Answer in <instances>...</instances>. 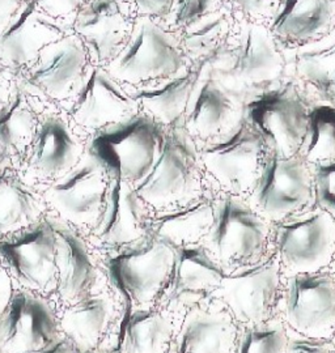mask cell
<instances>
[{
  "label": "cell",
  "instance_id": "6da1fadb",
  "mask_svg": "<svg viewBox=\"0 0 335 353\" xmlns=\"http://www.w3.org/2000/svg\"><path fill=\"white\" fill-rule=\"evenodd\" d=\"M207 64L242 101L282 81L286 72L285 52L270 28L247 19L236 26L225 49Z\"/></svg>",
  "mask_w": 335,
  "mask_h": 353
},
{
  "label": "cell",
  "instance_id": "7a4b0ae2",
  "mask_svg": "<svg viewBox=\"0 0 335 353\" xmlns=\"http://www.w3.org/2000/svg\"><path fill=\"white\" fill-rule=\"evenodd\" d=\"M165 134L166 127L140 112L92 134L87 144L88 156L95 159L111 178L135 188L156 164Z\"/></svg>",
  "mask_w": 335,
  "mask_h": 353
},
{
  "label": "cell",
  "instance_id": "3957f363",
  "mask_svg": "<svg viewBox=\"0 0 335 353\" xmlns=\"http://www.w3.org/2000/svg\"><path fill=\"white\" fill-rule=\"evenodd\" d=\"M187 61L175 33L139 14L122 50L105 70L121 84L137 88L184 72L191 65Z\"/></svg>",
  "mask_w": 335,
  "mask_h": 353
},
{
  "label": "cell",
  "instance_id": "277c9868",
  "mask_svg": "<svg viewBox=\"0 0 335 353\" xmlns=\"http://www.w3.org/2000/svg\"><path fill=\"white\" fill-rule=\"evenodd\" d=\"M202 188L203 166L195 141L182 125L168 127L156 164L135 186L137 195L149 207L164 212L195 201Z\"/></svg>",
  "mask_w": 335,
  "mask_h": 353
},
{
  "label": "cell",
  "instance_id": "5b68a950",
  "mask_svg": "<svg viewBox=\"0 0 335 353\" xmlns=\"http://www.w3.org/2000/svg\"><path fill=\"white\" fill-rule=\"evenodd\" d=\"M270 239L269 221L242 196L225 194L215 202V219L203 245L231 274L263 261Z\"/></svg>",
  "mask_w": 335,
  "mask_h": 353
},
{
  "label": "cell",
  "instance_id": "8992f818",
  "mask_svg": "<svg viewBox=\"0 0 335 353\" xmlns=\"http://www.w3.org/2000/svg\"><path fill=\"white\" fill-rule=\"evenodd\" d=\"M309 105L294 81H279L242 101V117L279 156H296L307 130Z\"/></svg>",
  "mask_w": 335,
  "mask_h": 353
},
{
  "label": "cell",
  "instance_id": "52a82bcc",
  "mask_svg": "<svg viewBox=\"0 0 335 353\" xmlns=\"http://www.w3.org/2000/svg\"><path fill=\"white\" fill-rule=\"evenodd\" d=\"M174 259L172 245L149 234L112 256L108 261V271L130 307H149L159 301L165 290Z\"/></svg>",
  "mask_w": 335,
  "mask_h": 353
},
{
  "label": "cell",
  "instance_id": "ba28073f",
  "mask_svg": "<svg viewBox=\"0 0 335 353\" xmlns=\"http://www.w3.org/2000/svg\"><path fill=\"white\" fill-rule=\"evenodd\" d=\"M248 203L275 223L307 210L313 204L311 165L298 154L283 157L266 148Z\"/></svg>",
  "mask_w": 335,
  "mask_h": 353
},
{
  "label": "cell",
  "instance_id": "9c48e42d",
  "mask_svg": "<svg viewBox=\"0 0 335 353\" xmlns=\"http://www.w3.org/2000/svg\"><path fill=\"white\" fill-rule=\"evenodd\" d=\"M276 224L275 255L288 276L323 271L333 263L335 219L329 212L312 205Z\"/></svg>",
  "mask_w": 335,
  "mask_h": 353
},
{
  "label": "cell",
  "instance_id": "30bf717a",
  "mask_svg": "<svg viewBox=\"0 0 335 353\" xmlns=\"http://www.w3.org/2000/svg\"><path fill=\"white\" fill-rule=\"evenodd\" d=\"M203 170L227 194L249 195L254 186L266 151L261 134L244 117L228 134L198 147Z\"/></svg>",
  "mask_w": 335,
  "mask_h": 353
},
{
  "label": "cell",
  "instance_id": "8fae6325",
  "mask_svg": "<svg viewBox=\"0 0 335 353\" xmlns=\"http://www.w3.org/2000/svg\"><path fill=\"white\" fill-rule=\"evenodd\" d=\"M282 267L276 255L227 274L215 293L229 314L241 325L274 318L282 297Z\"/></svg>",
  "mask_w": 335,
  "mask_h": 353
},
{
  "label": "cell",
  "instance_id": "7c38bea8",
  "mask_svg": "<svg viewBox=\"0 0 335 353\" xmlns=\"http://www.w3.org/2000/svg\"><path fill=\"white\" fill-rule=\"evenodd\" d=\"M282 316L287 328L311 338L335 334V278L327 271L296 274L283 285Z\"/></svg>",
  "mask_w": 335,
  "mask_h": 353
},
{
  "label": "cell",
  "instance_id": "4fadbf2b",
  "mask_svg": "<svg viewBox=\"0 0 335 353\" xmlns=\"http://www.w3.org/2000/svg\"><path fill=\"white\" fill-rule=\"evenodd\" d=\"M241 119L242 100L224 85L209 64L200 63V74L182 118L189 137L203 145L228 134Z\"/></svg>",
  "mask_w": 335,
  "mask_h": 353
},
{
  "label": "cell",
  "instance_id": "5bb4252c",
  "mask_svg": "<svg viewBox=\"0 0 335 353\" xmlns=\"http://www.w3.org/2000/svg\"><path fill=\"white\" fill-rule=\"evenodd\" d=\"M137 113L140 109L133 94L105 67L96 64L89 67L68 108L70 122L92 134Z\"/></svg>",
  "mask_w": 335,
  "mask_h": 353
},
{
  "label": "cell",
  "instance_id": "9a60e30c",
  "mask_svg": "<svg viewBox=\"0 0 335 353\" xmlns=\"http://www.w3.org/2000/svg\"><path fill=\"white\" fill-rule=\"evenodd\" d=\"M0 261L25 288L44 292L54 288L55 236L50 221H37L0 240Z\"/></svg>",
  "mask_w": 335,
  "mask_h": 353
},
{
  "label": "cell",
  "instance_id": "2e32d148",
  "mask_svg": "<svg viewBox=\"0 0 335 353\" xmlns=\"http://www.w3.org/2000/svg\"><path fill=\"white\" fill-rule=\"evenodd\" d=\"M173 248L175 259L171 279L159 299L162 306L187 310L215 297L227 272L209 249L203 243Z\"/></svg>",
  "mask_w": 335,
  "mask_h": 353
},
{
  "label": "cell",
  "instance_id": "e0dca14e",
  "mask_svg": "<svg viewBox=\"0 0 335 353\" xmlns=\"http://www.w3.org/2000/svg\"><path fill=\"white\" fill-rule=\"evenodd\" d=\"M127 0H89L73 20V33L84 43L90 61L105 67L122 50L135 19Z\"/></svg>",
  "mask_w": 335,
  "mask_h": 353
},
{
  "label": "cell",
  "instance_id": "ac0fdd59",
  "mask_svg": "<svg viewBox=\"0 0 335 353\" xmlns=\"http://www.w3.org/2000/svg\"><path fill=\"white\" fill-rule=\"evenodd\" d=\"M109 179L105 169L87 156L73 170L54 181L45 198L66 220L93 227L102 211Z\"/></svg>",
  "mask_w": 335,
  "mask_h": 353
},
{
  "label": "cell",
  "instance_id": "d6986e66",
  "mask_svg": "<svg viewBox=\"0 0 335 353\" xmlns=\"http://www.w3.org/2000/svg\"><path fill=\"white\" fill-rule=\"evenodd\" d=\"M89 61L80 38L68 33L41 52L36 63L25 71V79L52 101H71L87 75Z\"/></svg>",
  "mask_w": 335,
  "mask_h": 353
},
{
  "label": "cell",
  "instance_id": "ffe728a7",
  "mask_svg": "<svg viewBox=\"0 0 335 353\" xmlns=\"http://www.w3.org/2000/svg\"><path fill=\"white\" fill-rule=\"evenodd\" d=\"M67 34L62 21L44 12L37 0H25L20 12L0 34V64L12 72H25L42 51Z\"/></svg>",
  "mask_w": 335,
  "mask_h": 353
},
{
  "label": "cell",
  "instance_id": "44dd1931",
  "mask_svg": "<svg viewBox=\"0 0 335 353\" xmlns=\"http://www.w3.org/2000/svg\"><path fill=\"white\" fill-rule=\"evenodd\" d=\"M84 147L62 114H42L37 134L25 154L28 173L39 179H59L82 161Z\"/></svg>",
  "mask_w": 335,
  "mask_h": 353
},
{
  "label": "cell",
  "instance_id": "7402d4cb",
  "mask_svg": "<svg viewBox=\"0 0 335 353\" xmlns=\"http://www.w3.org/2000/svg\"><path fill=\"white\" fill-rule=\"evenodd\" d=\"M58 338L49 306L28 292H15L0 319V347L4 352H37Z\"/></svg>",
  "mask_w": 335,
  "mask_h": 353
},
{
  "label": "cell",
  "instance_id": "603a6c76",
  "mask_svg": "<svg viewBox=\"0 0 335 353\" xmlns=\"http://www.w3.org/2000/svg\"><path fill=\"white\" fill-rule=\"evenodd\" d=\"M147 207L133 185L111 178L102 211L92 227L93 236L104 245L118 248L143 240L149 234Z\"/></svg>",
  "mask_w": 335,
  "mask_h": 353
},
{
  "label": "cell",
  "instance_id": "cb8c5ba5",
  "mask_svg": "<svg viewBox=\"0 0 335 353\" xmlns=\"http://www.w3.org/2000/svg\"><path fill=\"white\" fill-rule=\"evenodd\" d=\"M237 334L235 318L227 309L194 306L184 316L174 353H235Z\"/></svg>",
  "mask_w": 335,
  "mask_h": 353
},
{
  "label": "cell",
  "instance_id": "d4e9b609",
  "mask_svg": "<svg viewBox=\"0 0 335 353\" xmlns=\"http://www.w3.org/2000/svg\"><path fill=\"white\" fill-rule=\"evenodd\" d=\"M283 52L286 70L291 68L320 102L335 105V26L321 37L291 46Z\"/></svg>",
  "mask_w": 335,
  "mask_h": 353
},
{
  "label": "cell",
  "instance_id": "484cf974",
  "mask_svg": "<svg viewBox=\"0 0 335 353\" xmlns=\"http://www.w3.org/2000/svg\"><path fill=\"white\" fill-rule=\"evenodd\" d=\"M50 224L55 236L57 287L66 301L77 303L89 296L97 270L87 246L75 232L57 221Z\"/></svg>",
  "mask_w": 335,
  "mask_h": 353
},
{
  "label": "cell",
  "instance_id": "4316f807",
  "mask_svg": "<svg viewBox=\"0 0 335 353\" xmlns=\"http://www.w3.org/2000/svg\"><path fill=\"white\" fill-rule=\"evenodd\" d=\"M335 26V0H282L270 21L276 39L298 46Z\"/></svg>",
  "mask_w": 335,
  "mask_h": 353
},
{
  "label": "cell",
  "instance_id": "83f0119b",
  "mask_svg": "<svg viewBox=\"0 0 335 353\" xmlns=\"http://www.w3.org/2000/svg\"><path fill=\"white\" fill-rule=\"evenodd\" d=\"M200 74V64H191L184 72L146 84L130 92L142 113L164 127L182 125L191 92Z\"/></svg>",
  "mask_w": 335,
  "mask_h": 353
},
{
  "label": "cell",
  "instance_id": "f1b7e54d",
  "mask_svg": "<svg viewBox=\"0 0 335 353\" xmlns=\"http://www.w3.org/2000/svg\"><path fill=\"white\" fill-rule=\"evenodd\" d=\"M215 219V202L200 195L182 207L159 212L149 219V234L172 246L203 243Z\"/></svg>",
  "mask_w": 335,
  "mask_h": 353
},
{
  "label": "cell",
  "instance_id": "f546056e",
  "mask_svg": "<svg viewBox=\"0 0 335 353\" xmlns=\"http://www.w3.org/2000/svg\"><path fill=\"white\" fill-rule=\"evenodd\" d=\"M171 316L160 309L128 307L119 331L121 353H168L173 339Z\"/></svg>",
  "mask_w": 335,
  "mask_h": 353
},
{
  "label": "cell",
  "instance_id": "4dcf8cb0",
  "mask_svg": "<svg viewBox=\"0 0 335 353\" xmlns=\"http://www.w3.org/2000/svg\"><path fill=\"white\" fill-rule=\"evenodd\" d=\"M235 29L233 12L224 3L213 12L180 29L177 37L191 64L210 63L225 49Z\"/></svg>",
  "mask_w": 335,
  "mask_h": 353
},
{
  "label": "cell",
  "instance_id": "1f68e13d",
  "mask_svg": "<svg viewBox=\"0 0 335 353\" xmlns=\"http://www.w3.org/2000/svg\"><path fill=\"white\" fill-rule=\"evenodd\" d=\"M42 112L29 92L23 88L13 89L7 103L0 109V150L8 157H23L29 151Z\"/></svg>",
  "mask_w": 335,
  "mask_h": 353
},
{
  "label": "cell",
  "instance_id": "d6a6232c",
  "mask_svg": "<svg viewBox=\"0 0 335 353\" xmlns=\"http://www.w3.org/2000/svg\"><path fill=\"white\" fill-rule=\"evenodd\" d=\"M112 316V301L106 296L89 294L66 312L62 327L79 351H92L109 327Z\"/></svg>",
  "mask_w": 335,
  "mask_h": 353
},
{
  "label": "cell",
  "instance_id": "836d02e7",
  "mask_svg": "<svg viewBox=\"0 0 335 353\" xmlns=\"http://www.w3.org/2000/svg\"><path fill=\"white\" fill-rule=\"evenodd\" d=\"M41 202L21 176L10 169L0 170V237L37 223Z\"/></svg>",
  "mask_w": 335,
  "mask_h": 353
},
{
  "label": "cell",
  "instance_id": "e575fe53",
  "mask_svg": "<svg viewBox=\"0 0 335 353\" xmlns=\"http://www.w3.org/2000/svg\"><path fill=\"white\" fill-rule=\"evenodd\" d=\"M298 154L309 165L335 160V105H309L307 130Z\"/></svg>",
  "mask_w": 335,
  "mask_h": 353
},
{
  "label": "cell",
  "instance_id": "d590c367",
  "mask_svg": "<svg viewBox=\"0 0 335 353\" xmlns=\"http://www.w3.org/2000/svg\"><path fill=\"white\" fill-rule=\"evenodd\" d=\"M287 341L286 323L274 316L262 323L241 325L235 353H286Z\"/></svg>",
  "mask_w": 335,
  "mask_h": 353
},
{
  "label": "cell",
  "instance_id": "8d00e7d4",
  "mask_svg": "<svg viewBox=\"0 0 335 353\" xmlns=\"http://www.w3.org/2000/svg\"><path fill=\"white\" fill-rule=\"evenodd\" d=\"M313 205L320 207L335 219V160L311 165Z\"/></svg>",
  "mask_w": 335,
  "mask_h": 353
},
{
  "label": "cell",
  "instance_id": "74e56055",
  "mask_svg": "<svg viewBox=\"0 0 335 353\" xmlns=\"http://www.w3.org/2000/svg\"><path fill=\"white\" fill-rule=\"evenodd\" d=\"M224 3V0H174L168 17L172 20L174 30H180L213 12Z\"/></svg>",
  "mask_w": 335,
  "mask_h": 353
},
{
  "label": "cell",
  "instance_id": "f35d334b",
  "mask_svg": "<svg viewBox=\"0 0 335 353\" xmlns=\"http://www.w3.org/2000/svg\"><path fill=\"white\" fill-rule=\"evenodd\" d=\"M231 4L244 14L250 21L261 23V20H270L278 11L282 0H229Z\"/></svg>",
  "mask_w": 335,
  "mask_h": 353
},
{
  "label": "cell",
  "instance_id": "ab89813d",
  "mask_svg": "<svg viewBox=\"0 0 335 353\" xmlns=\"http://www.w3.org/2000/svg\"><path fill=\"white\" fill-rule=\"evenodd\" d=\"M286 353H335V344L330 339L311 338L288 330Z\"/></svg>",
  "mask_w": 335,
  "mask_h": 353
},
{
  "label": "cell",
  "instance_id": "60d3db41",
  "mask_svg": "<svg viewBox=\"0 0 335 353\" xmlns=\"http://www.w3.org/2000/svg\"><path fill=\"white\" fill-rule=\"evenodd\" d=\"M89 0H37L38 7L51 17L62 21L74 20Z\"/></svg>",
  "mask_w": 335,
  "mask_h": 353
},
{
  "label": "cell",
  "instance_id": "b9f144b4",
  "mask_svg": "<svg viewBox=\"0 0 335 353\" xmlns=\"http://www.w3.org/2000/svg\"><path fill=\"white\" fill-rule=\"evenodd\" d=\"M140 16L153 19H166L172 10L174 0H127Z\"/></svg>",
  "mask_w": 335,
  "mask_h": 353
},
{
  "label": "cell",
  "instance_id": "7bdbcfd3",
  "mask_svg": "<svg viewBox=\"0 0 335 353\" xmlns=\"http://www.w3.org/2000/svg\"><path fill=\"white\" fill-rule=\"evenodd\" d=\"M25 0H0V34L20 12Z\"/></svg>",
  "mask_w": 335,
  "mask_h": 353
},
{
  "label": "cell",
  "instance_id": "ee69618b",
  "mask_svg": "<svg viewBox=\"0 0 335 353\" xmlns=\"http://www.w3.org/2000/svg\"><path fill=\"white\" fill-rule=\"evenodd\" d=\"M13 287L11 278L4 268H0V319L4 316L8 305L13 297Z\"/></svg>",
  "mask_w": 335,
  "mask_h": 353
},
{
  "label": "cell",
  "instance_id": "f6af8a7d",
  "mask_svg": "<svg viewBox=\"0 0 335 353\" xmlns=\"http://www.w3.org/2000/svg\"><path fill=\"white\" fill-rule=\"evenodd\" d=\"M35 353H76V351L73 345V341L58 338L44 350Z\"/></svg>",
  "mask_w": 335,
  "mask_h": 353
},
{
  "label": "cell",
  "instance_id": "bcb514c9",
  "mask_svg": "<svg viewBox=\"0 0 335 353\" xmlns=\"http://www.w3.org/2000/svg\"><path fill=\"white\" fill-rule=\"evenodd\" d=\"M13 89H11L10 81L3 72V65L0 64V109L7 103L12 94Z\"/></svg>",
  "mask_w": 335,
  "mask_h": 353
},
{
  "label": "cell",
  "instance_id": "7dc6e473",
  "mask_svg": "<svg viewBox=\"0 0 335 353\" xmlns=\"http://www.w3.org/2000/svg\"><path fill=\"white\" fill-rule=\"evenodd\" d=\"M7 161H8V157L4 154V152L0 150V168L4 166V164H6ZM0 170H1V169H0Z\"/></svg>",
  "mask_w": 335,
  "mask_h": 353
},
{
  "label": "cell",
  "instance_id": "c3c4849f",
  "mask_svg": "<svg viewBox=\"0 0 335 353\" xmlns=\"http://www.w3.org/2000/svg\"><path fill=\"white\" fill-rule=\"evenodd\" d=\"M80 353H105V352H97V351H80Z\"/></svg>",
  "mask_w": 335,
  "mask_h": 353
},
{
  "label": "cell",
  "instance_id": "681fc988",
  "mask_svg": "<svg viewBox=\"0 0 335 353\" xmlns=\"http://www.w3.org/2000/svg\"><path fill=\"white\" fill-rule=\"evenodd\" d=\"M0 353H6V352H4V350H3V348H1V347H0Z\"/></svg>",
  "mask_w": 335,
  "mask_h": 353
},
{
  "label": "cell",
  "instance_id": "f907efd6",
  "mask_svg": "<svg viewBox=\"0 0 335 353\" xmlns=\"http://www.w3.org/2000/svg\"><path fill=\"white\" fill-rule=\"evenodd\" d=\"M333 263L335 265V254H334V259H333Z\"/></svg>",
  "mask_w": 335,
  "mask_h": 353
}]
</instances>
